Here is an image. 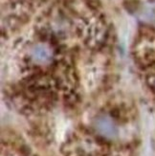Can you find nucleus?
I'll use <instances>...</instances> for the list:
<instances>
[{
    "label": "nucleus",
    "mask_w": 155,
    "mask_h": 156,
    "mask_svg": "<svg viewBox=\"0 0 155 156\" xmlns=\"http://www.w3.org/2000/svg\"><path fill=\"white\" fill-rule=\"evenodd\" d=\"M94 128L99 135L106 139H114L118 135V128L112 119L106 115L99 116L94 122Z\"/></svg>",
    "instance_id": "obj_1"
}]
</instances>
